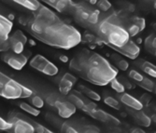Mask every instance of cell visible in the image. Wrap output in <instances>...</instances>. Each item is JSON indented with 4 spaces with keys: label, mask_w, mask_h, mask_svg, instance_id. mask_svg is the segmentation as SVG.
<instances>
[{
    "label": "cell",
    "mask_w": 156,
    "mask_h": 133,
    "mask_svg": "<svg viewBox=\"0 0 156 133\" xmlns=\"http://www.w3.org/2000/svg\"><path fill=\"white\" fill-rule=\"evenodd\" d=\"M26 27L28 33L37 40L56 49H70L81 42V34L77 28L43 5L34 12Z\"/></svg>",
    "instance_id": "obj_1"
},
{
    "label": "cell",
    "mask_w": 156,
    "mask_h": 133,
    "mask_svg": "<svg viewBox=\"0 0 156 133\" xmlns=\"http://www.w3.org/2000/svg\"><path fill=\"white\" fill-rule=\"evenodd\" d=\"M69 68L87 82L96 86H107L117 77L118 70L106 58L89 49H82L69 62Z\"/></svg>",
    "instance_id": "obj_2"
},
{
    "label": "cell",
    "mask_w": 156,
    "mask_h": 133,
    "mask_svg": "<svg viewBox=\"0 0 156 133\" xmlns=\"http://www.w3.org/2000/svg\"><path fill=\"white\" fill-rule=\"evenodd\" d=\"M95 33L102 45H106L108 48L122 47L130 40L129 34L115 14L99 22Z\"/></svg>",
    "instance_id": "obj_3"
},
{
    "label": "cell",
    "mask_w": 156,
    "mask_h": 133,
    "mask_svg": "<svg viewBox=\"0 0 156 133\" xmlns=\"http://www.w3.org/2000/svg\"><path fill=\"white\" fill-rule=\"evenodd\" d=\"M69 13L72 14L75 22L80 26L95 31L100 22V12L98 9L85 3H74Z\"/></svg>",
    "instance_id": "obj_4"
},
{
    "label": "cell",
    "mask_w": 156,
    "mask_h": 133,
    "mask_svg": "<svg viewBox=\"0 0 156 133\" xmlns=\"http://www.w3.org/2000/svg\"><path fill=\"white\" fill-rule=\"evenodd\" d=\"M33 90L0 71V97L7 100L29 98Z\"/></svg>",
    "instance_id": "obj_5"
},
{
    "label": "cell",
    "mask_w": 156,
    "mask_h": 133,
    "mask_svg": "<svg viewBox=\"0 0 156 133\" xmlns=\"http://www.w3.org/2000/svg\"><path fill=\"white\" fill-rule=\"evenodd\" d=\"M8 121L12 124L8 132L14 133H35L33 121L31 118L17 112H10L8 114Z\"/></svg>",
    "instance_id": "obj_6"
},
{
    "label": "cell",
    "mask_w": 156,
    "mask_h": 133,
    "mask_svg": "<svg viewBox=\"0 0 156 133\" xmlns=\"http://www.w3.org/2000/svg\"><path fill=\"white\" fill-rule=\"evenodd\" d=\"M83 112H85L86 114H88L90 116H92L94 119L98 120V121H101L103 123H106L109 126H119L121 124L120 120L118 118H116L115 116H113L110 114L106 113L105 111L99 109L97 107V105L95 104L94 102L93 101H86V105H85Z\"/></svg>",
    "instance_id": "obj_7"
},
{
    "label": "cell",
    "mask_w": 156,
    "mask_h": 133,
    "mask_svg": "<svg viewBox=\"0 0 156 133\" xmlns=\"http://www.w3.org/2000/svg\"><path fill=\"white\" fill-rule=\"evenodd\" d=\"M116 15L121 20L122 26L125 28L127 33L129 34L130 37H134L137 36L146 27V22L144 18L137 17V16L129 17L128 15H118V14H116Z\"/></svg>",
    "instance_id": "obj_8"
},
{
    "label": "cell",
    "mask_w": 156,
    "mask_h": 133,
    "mask_svg": "<svg viewBox=\"0 0 156 133\" xmlns=\"http://www.w3.org/2000/svg\"><path fill=\"white\" fill-rule=\"evenodd\" d=\"M30 66L35 70L49 77H54L59 73V69L53 63L40 54L35 55L30 60Z\"/></svg>",
    "instance_id": "obj_9"
},
{
    "label": "cell",
    "mask_w": 156,
    "mask_h": 133,
    "mask_svg": "<svg viewBox=\"0 0 156 133\" xmlns=\"http://www.w3.org/2000/svg\"><path fill=\"white\" fill-rule=\"evenodd\" d=\"M3 61L12 69L20 71L22 70L25 64L28 62V56H26L23 53H14V52H9L6 51L2 55Z\"/></svg>",
    "instance_id": "obj_10"
},
{
    "label": "cell",
    "mask_w": 156,
    "mask_h": 133,
    "mask_svg": "<svg viewBox=\"0 0 156 133\" xmlns=\"http://www.w3.org/2000/svg\"><path fill=\"white\" fill-rule=\"evenodd\" d=\"M28 39L22 30H16L9 35V50L14 53H23L24 50V46L26 45Z\"/></svg>",
    "instance_id": "obj_11"
},
{
    "label": "cell",
    "mask_w": 156,
    "mask_h": 133,
    "mask_svg": "<svg viewBox=\"0 0 156 133\" xmlns=\"http://www.w3.org/2000/svg\"><path fill=\"white\" fill-rule=\"evenodd\" d=\"M51 105H53L58 111V114L64 118V119H67V118L71 117L77 111L76 106L71 103L67 100H60V99H54L53 101L51 102Z\"/></svg>",
    "instance_id": "obj_12"
},
{
    "label": "cell",
    "mask_w": 156,
    "mask_h": 133,
    "mask_svg": "<svg viewBox=\"0 0 156 133\" xmlns=\"http://www.w3.org/2000/svg\"><path fill=\"white\" fill-rule=\"evenodd\" d=\"M110 49L120 53L121 55H123L127 58L131 59V60L136 59L140 53V48L132 40H129L125 45H123L122 47H111Z\"/></svg>",
    "instance_id": "obj_13"
},
{
    "label": "cell",
    "mask_w": 156,
    "mask_h": 133,
    "mask_svg": "<svg viewBox=\"0 0 156 133\" xmlns=\"http://www.w3.org/2000/svg\"><path fill=\"white\" fill-rule=\"evenodd\" d=\"M60 13H69L74 2L72 0H40Z\"/></svg>",
    "instance_id": "obj_14"
},
{
    "label": "cell",
    "mask_w": 156,
    "mask_h": 133,
    "mask_svg": "<svg viewBox=\"0 0 156 133\" xmlns=\"http://www.w3.org/2000/svg\"><path fill=\"white\" fill-rule=\"evenodd\" d=\"M77 82V77L73 76L72 73H66L62 77L59 82V90L63 95H67L72 90L73 86Z\"/></svg>",
    "instance_id": "obj_15"
},
{
    "label": "cell",
    "mask_w": 156,
    "mask_h": 133,
    "mask_svg": "<svg viewBox=\"0 0 156 133\" xmlns=\"http://www.w3.org/2000/svg\"><path fill=\"white\" fill-rule=\"evenodd\" d=\"M127 111L131 114V116L135 119L136 123L139 126L145 128H149L151 124V117L142 110H135L131 108H127Z\"/></svg>",
    "instance_id": "obj_16"
},
{
    "label": "cell",
    "mask_w": 156,
    "mask_h": 133,
    "mask_svg": "<svg viewBox=\"0 0 156 133\" xmlns=\"http://www.w3.org/2000/svg\"><path fill=\"white\" fill-rule=\"evenodd\" d=\"M119 100L121 101L122 103H123V104L128 108L135 109V110H143L144 108L143 104L141 103L139 100H137L136 98L133 97L132 95L128 93H125V92L120 93Z\"/></svg>",
    "instance_id": "obj_17"
},
{
    "label": "cell",
    "mask_w": 156,
    "mask_h": 133,
    "mask_svg": "<svg viewBox=\"0 0 156 133\" xmlns=\"http://www.w3.org/2000/svg\"><path fill=\"white\" fill-rule=\"evenodd\" d=\"M66 100L69 101L71 103L76 106V108L82 110L84 109L85 105H86V101L87 100L84 99L81 95V93L78 90H72V92L70 91L67 95H66Z\"/></svg>",
    "instance_id": "obj_18"
},
{
    "label": "cell",
    "mask_w": 156,
    "mask_h": 133,
    "mask_svg": "<svg viewBox=\"0 0 156 133\" xmlns=\"http://www.w3.org/2000/svg\"><path fill=\"white\" fill-rule=\"evenodd\" d=\"M10 1L32 12L37 11L41 7V3L38 0H10Z\"/></svg>",
    "instance_id": "obj_19"
},
{
    "label": "cell",
    "mask_w": 156,
    "mask_h": 133,
    "mask_svg": "<svg viewBox=\"0 0 156 133\" xmlns=\"http://www.w3.org/2000/svg\"><path fill=\"white\" fill-rule=\"evenodd\" d=\"M79 91L80 93H82L86 98H89L92 101H101V96L99 95L97 92H95L94 90H91V88L87 87L86 86L80 85L79 86Z\"/></svg>",
    "instance_id": "obj_20"
},
{
    "label": "cell",
    "mask_w": 156,
    "mask_h": 133,
    "mask_svg": "<svg viewBox=\"0 0 156 133\" xmlns=\"http://www.w3.org/2000/svg\"><path fill=\"white\" fill-rule=\"evenodd\" d=\"M145 49L148 50L151 55H156V36L155 34H151L148 37H146L144 41Z\"/></svg>",
    "instance_id": "obj_21"
},
{
    "label": "cell",
    "mask_w": 156,
    "mask_h": 133,
    "mask_svg": "<svg viewBox=\"0 0 156 133\" xmlns=\"http://www.w3.org/2000/svg\"><path fill=\"white\" fill-rule=\"evenodd\" d=\"M135 85L139 86L140 87H142L143 90H147L148 92L155 93V83L152 80H151L150 78H148L147 77H145L143 78V80H141L140 82L135 83Z\"/></svg>",
    "instance_id": "obj_22"
},
{
    "label": "cell",
    "mask_w": 156,
    "mask_h": 133,
    "mask_svg": "<svg viewBox=\"0 0 156 133\" xmlns=\"http://www.w3.org/2000/svg\"><path fill=\"white\" fill-rule=\"evenodd\" d=\"M140 68L146 75L155 78L156 77V66L150 62H143L140 65Z\"/></svg>",
    "instance_id": "obj_23"
},
{
    "label": "cell",
    "mask_w": 156,
    "mask_h": 133,
    "mask_svg": "<svg viewBox=\"0 0 156 133\" xmlns=\"http://www.w3.org/2000/svg\"><path fill=\"white\" fill-rule=\"evenodd\" d=\"M19 106L23 111L26 112L27 114H29L33 116H38L40 114V111L37 108H36L35 106L29 104V103H27V102H20Z\"/></svg>",
    "instance_id": "obj_24"
},
{
    "label": "cell",
    "mask_w": 156,
    "mask_h": 133,
    "mask_svg": "<svg viewBox=\"0 0 156 133\" xmlns=\"http://www.w3.org/2000/svg\"><path fill=\"white\" fill-rule=\"evenodd\" d=\"M84 41L89 44H96V45H102L101 41L99 40L97 36H94L91 33H85L83 36H81V42Z\"/></svg>",
    "instance_id": "obj_25"
},
{
    "label": "cell",
    "mask_w": 156,
    "mask_h": 133,
    "mask_svg": "<svg viewBox=\"0 0 156 133\" xmlns=\"http://www.w3.org/2000/svg\"><path fill=\"white\" fill-rule=\"evenodd\" d=\"M109 84H110V87H111L117 93H122V92L125 91V87H124V86L122 85V83L117 77L113 78V79L109 82Z\"/></svg>",
    "instance_id": "obj_26"
},
{
    "label": "cell",
    "mask_w": 156,
    "mask_h": 133,
    "mask_svg": "<svg viewBox=\"0 0 156 133\" xmlns=\"http://www.w3.org/2000/svg\"><path fill=\"white\" fill-rule=\"evenodd\" d=\"M29 98H30V101H31V103L33 104V106H35L36 108L40 109V108H42L44 106V101L39 95L33 92L32 95Z\"/></svg>",
    "instance_id": "obj_27"
},
{
    "label": "cell",
    "mask_w": 156,
    "mask_h": 133,
    "mask_svg": "<svg viewBox=\"0 0 156 133\" xmlns=\"http://www.w3.org/2000/svg\"><path fill=\"white\" fill-rule=\"evenodd\" d=\"M104 102L106 103V104L113 109L115 110H120L121 109V104L118 100H116L115 98L113 97H110V96H108L104 99Z\"/></svg>",
    "instance_id": "obj_28"
},
{
    "label": "cell",
    "mask_w": 156,
    "mask_h": 133,
    "mask_svg": "<svg viewBox=\"0 0 156 133\" xmlns=\"http://www.w3.org/2000/svg\"><path fill=\"white\" fill-rule=\"evenodd\" d=\"M97 5V8H98V10H101V11H108L112 6H111V3L108 1V0H97L96 4Z\"/></svg>",
    "instance_id": "obj_29"
},
{
    "label": "cell",
    "mask_w": 156,
    "mask_h": 133,
    "mask_svg": "<svg viewBox=\"0 0 156 133\" xmlns=\"http://www.w3.org/2000/svg\"><path fill=\"white\" fill-rule=\"evenodd\" d=\"M79 132H87V133H99L100 129H99L96 126L93 125H84L81 127V128L79 129Z\"/></svg>",
    "instance_id": "obj_30"
},
{
    "label": "cell",
    "mask_w": 156,
    "mask_h": 133,
    "mask_svg": "<svg viewBox=\"0 0 156 133\" xmlns=\"http://www.w3.org/2000/svg\"><path fill=\"white\" fill-rule=\"evenodd\" d=\"M115 61V65L118 69H120L121 71H126L127 69L129 68V63L127 61L123 60V59H120L118 58V60L116 59Z\"/></svg>",
    "instance_id": "obj_31"
},
{
    "label": "cell",
    "mask_w": 156,
    "mask_h": 133,
    "mask_svg": "<svg viewBox=\"0 0 156 133\" xmlns=\"http://www.w3.org/2000/svg\"><path fill=\"white\" fill-rule=\"evenodd\" d=\"M129 77H131L135 82L134 83H136V82H140L141 80H143V78L145 77L142 73H140L139 72H137L136 70H131L129 72Z\"/></svg>",
    "instance_id": "obj_32"
},
{
    "label": "cell",
    "mask_w": 156,
    "mask_h": 133,
    "mask_svg": "<svg viewBox=\"0 0 156 133\" xmlns=\"http://www.w3.org/2000/svg\"><path fill=\"white\" fill-rule=\"evenodd\" d=\"M61 131L66 133H78V129L74 128L73 125H71L69 122H65L61 127Z\"/></svg>",
    "instance_id": "obj_33"
},
{
    "label": "cell",
    "mask_w": 156,
    "mask_h": 133,
    "mask_svg": "<svg viewBox=\"0 0 156 133\" xmlns=\"http://www.w3.org/2000/svg\"><path fill=\"white\" fill-rule=\"evenodd\" d=\"M33 126L35 128V132H37V133H51V132H52L51 130L48 129L43 125H41L36 121H33Z\"/></svg>",
    "instance_id": "obj_34"
},
{
    "label": "cell",
    "mask_w": 156,
    "mask_h": 133,
    "mask_svg": "<svg viewBox=\"0 0 156 133\" xmlns=\"http://www.w3.org/2000/svg\"><path fill=\"white\" fill-rule=\"evenodd\" d=\"M12 127V124L8 121V120H5L4 118H2L0 116V130H5V131H8L9 129H10Z\"/></svg>",
    "instance_id": "obj_35"
},
{
    "label": "cell",
    "mask_w": 156,
    "mask_h": 133,
    "mask_svg": "<svg viewBox=\"0 0 156 133\" xmlns=\"http://www.w3.org/2000/svg\"><path fill=\"white\" fill-rule=\"evenodd\" d=\"M139 101L143 104V106H146L147 107L150 104L151 101V95H150L149 93H144L142 96L140 97V100Z\"/></svg>",
    "instance_id": "obj_36"
},
{
    "label": "cell",
    "mask_w": 156,
    "mask_h": 133,
    "mask_svg": "<svg viewBox=\"0 0 156 133\" xmlns=\"http://www.w3.org/2000/svg\"><path fill=\"white\" fill-rule=\"evenodd\" d=\"M121 80H122V85H123L124 87H125V90H126V88H127V90H131V88H134V87H135V84H133V83L130 82L129 80H127L126 78L122 77Z\"/></svg>",
    "instance_id": "obj_37"
},
{
    "label": "cell",
    "mask_w": 156,
    "mask_h": 133,
    "mask_svg": "<svg viewBox=\"0 0 156 133\" xmlns=\"http://www.w3.org/2000/svg\"><path fill=\"white\" fill-rule=\"evenodd\" d=\"M59 60H60L62 63H67V62L69 61V59H68V57L66 56V55H60V56H59Z\"/></svg>",
    "instance_id": "obj_38"
},
{
    "label": "cell",
    "mask_w": 156,
    "mask_h": 133,
    "mask_svg": "<svg viewBox=\"0 0 156 133\" xmlns=\"http://www.w3.org/2000/svg\"><path fill=\"white\" fill-rule=\"evenodd\" d=\"M131 132H133V133H144V132H145V130L141 129V128H133V129H131Z\"/></svg>",
    "instance_id": "obj_39"
},
{
    "label": "cell",
    "mask_w": 156,
    "mask_h": 133,
    "mask_svg": "<svg viewBox=\"0 0 156 133\" xmlns=\"http://www.w3.org/2000/svg\"><path fill=\"white\" fill-rule=\"evenodd\" d=\"M87 1H88V3L90 5H95L96 2H97V0H87Z\"/></svg>",
    "instance_id": "obj_40"
},
{
    "label": "cell",
    "mask_w": 156,
    "mask_h": 133,
    "mask_svg": "<svg viewBox=\"0 0 156 133\" xmlns=\"http://www.w3.org/2000/svg\"><path fill=\"white\" fill-rule=\"evenodd\" d=\"M151 1H152V2H154V3H155V0H151Z\"/></svg>",
    "instance_id": "obj_41"
}]
</instances>
